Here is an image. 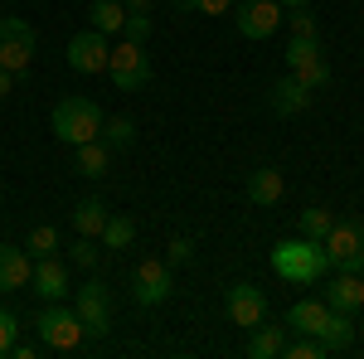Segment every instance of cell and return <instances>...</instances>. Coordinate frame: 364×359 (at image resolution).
I'll return each instance as SVG.
<instances>
[{
    "label": "cell",
    "instance_id": "d6a6232c",
    "mask_svg": "<svg viewBox=\"0 0 364 359\" xmlns=\"http://www.w3.org/2000/svg\"><path fill=\"white\" fill-rule=\"evenodd\" d=\"M122 39H132V44H146V39H151V15H127V25H122Z\"/></svg>",
    "mask_w": 364,
    "mask_h": 359
},
{
    "label": "cell",
    "instance_id": "83f0119b",
    "mask_svg": "<svg viewBox=\"0 0 364 359\" xmlns=\"http://www.w3.org/2000/svg\"><path fill=\"white\" fill-rule=\"evenodd\" d=\"M97 257H102V252H97V238L73 233V243H68V262H73V267H83V272H92V267H97Z\"/></svg>",
    "mask_w": 364,
    "mask_h": 359
},
{
    "label": "cell",
    "instance_id": "4fadbf2b",
    "mask_svg": "<svg viewBox=\"0 0 364 359\" xmlns=\"http://www.w3.org/2000/svg\"><path fill=\"white\" fill-rule=\"evenodd\" d=\"M29 286L44 296V301H63L68 291H73V282H68V262H58L54 257H34V277H29Z\"/></svg>",
    "mask_w": 364,
    "mask_h": 359
},
{
    "label": "cell",
    "instance_id": "9a60e30c",
    "mask_svg": "<svg viewBox=\"0 0 364 359\" xmlns=\"http://www.w3.org/2000/svg\"><path fill=\"white\" fill-rule=\"evenodd\" d=\"M34 277V257L15 243H0V291H25Z\"/></svg>",
    "mask_w": 364,
    "mask_h": 359
},
{
    "label": "cell",
    "instance_id": "4dcf8cb0",
    "mask_svg": "<svg viewBox=\"0 0 364 359\" xmlns=\"http://www.w3.org/2000/svg\"><path fill=\"white\" fill-rule=\"evenodd\" d=\"M20 340V316L0 306V355H10V345Z\"/></svg>",
    "mask_w": 364,
    "mask_h": 359
},
{
    "label": "cell",
    "instance_id": "52a82bcc",
    "mask_svg": "<svg viewBox=\"0 0 364 359\" xmlns=\"http://www.w3.org/2000/svg\"><path fill=\"white\" fill-rule=\"evenodd\" d=\"M175 296V277H170L166 257H146L132 272V301L136 306H166Z\"/></svg>",
    "mask_w": 364,
    "mask_h": 359
},
{
    "label": "cell",
    "instance_id": "e575fe53",
    "mask_svg": "<svg viewBox=\"0 0 364 359\" xmlns=\"http://www.w3.org/2000/svg\"><path fill=\"white\" fill-rule=\"evenodd\" d=\"M10 355H15V359H34V355H39V345H25V340H15V345H10Z\"/></svg>",
    "mask_w": 364,
    "mask_h": 359
},
{
    "label": "cell",
    "instance_id": "7a4b0ae2",
    "mask_svg": "<svg viewBox=\"0 0 364 359\" xmlns=\"http://www.w3.org/2000/svg\"><path fill=\"white\" fill-rule=\"evenodd\" d=\"M49 127H54V136L63 146H83V141H97L102 132V107L92 102V97H63L49 117Z\"/></svg>",
    "mask_w": 364,
    "mask_h": 359
},
{
    "label": "cell",
    "instance_id": "d4e9b609",
    "mask_svg": "<svg viewBox=\"0 0 364 359\" xmlns=\"http://www.w3.org/2000/svg\"><path fill=\"white\" fill-rule=\"evenodd\" d=\"M102 248H132V238H136V223L127 219V214H107V223H102Z\"/></svg>",
    "mask_w": 364,
    "mask_h": 359
},
{
    "label": "cell",
    "instance_id": "5b68a950",
    "mask_svg": "<svg viewBox=\"0 0 364 359\" xmlns=\"http://www.w3.org/2000/svg\"><path fill=\"white\" fill-rule=\"evenodd\" d=\"M107 73H112L117 92H141V87L151 83V58H146V44L117 39V49L107 54Z\"/></svg>",
    "mask_w": 364,
    "mask_h": 359
},
{
    "label": "cell",
    "instance_id": "d6986e66",
    "mask_svg": "<svg viewBox=\"0 0 364 359\" xmlns=\"http://www.w3.org/2000/svg\"><path fill=\"white\" fill-rule=\"evenodd\" d=\"M316 340H321V350H326V355H345V350L355 345V316H350V311H331Z\"/></svg>",
    "mask_w": 364,
    "mask_h": 359
},
{
    "label": "cell",
    "instance_id": "7402d4cb",
    "mask_svg": "<svg viewBox=\"0 0 364 359\" xmlns=\"http://www.w3.org/2000/svg\"><path fill=\"white\" fill-rule=\"evenodd\" d=\"M127 25V5L122 0H92L87 5V29H97V34H122Z\"/></svg>",
    "mask_w": 364,
    "mask_h": 359
},
{
    "label": "cell",
    "instance_id": "8d00e7d4",
    "mask_svg": "<svg viewBox=\"0 0 364 359\" xmlns=\"http://www.w3.org/2000/svg\"><path fill=\"white\" fill-rule=\"evenodd\" d=\"M151 10V0H127V15H146Z\"/></svg>",
    "mask_w": 364,
    "mask_h": 359
},
{
    "label": "cell",
    "instance_id": "44dd1931",
    "mask_svg": "<svg viewBox=\"0 0 364 359\" xmlns=\"http://www.w3.org/2000/svg\"><path fill=\"white\" fill-rule=\"evenodd\" d=\"M282 350H287V326H257V331H248V359H277Z\"/></svg>",
    "mask_w": 364,
    "mask_h": 359
},
{
    "label": "cell",
    "instance_id": "ffe728a7",
    "mask_svg": "<svg viewBox=\"0 0 364 359\" xmlns=\"http://www.w3.org/2000/svg\"><path fill=\"white\" fill-rule=\"evenodd\" d=\"M326 316H331V306H326V296H306V301H296L291 311H287V331L321 335V326H326Z\"/></svg>",
    "mask_w": 364,
    "mask_h": 359
},
{
    "label": "cell",
    "instance_id": "f1b7e54d",
    "mask_svg": "<svg viewBox=\"0 0 364 359\" xmlns=\"http://www.w3.org/2000/svg\"><path fill=\"white\" fill-rule=\"evenodd\" d=\"M180 15H228L233 0H175Z\"/></svg>",
    "mask_w": 364,
    "mask_h": 359
},
{
    "label": "cell",
    "instance_id": "4316f807",
    "mask_svg": "<svg viewBox=\"0 0 364 359\" xmlns=\"http://www.w3.org/2000/svg\"><path fill=\"white\" fill-rule=\"evenodd\" d=\"M25 252H29V257H54V252H58V228H54V223H34L29 238H25Z\"/></svg>",
    "mask_w": 364,
    "mask_h": 359
},
{
    "label": "cell",
    "instance_id": "60d3db41",
    "mask_svg": "<svg viewBox=\"0 0 364 359\" xmlns=\"http://www.w3.org/2000/svg\"><path fill=\"white\" fill-rule=\"evenodd\" d=\"M0 199H5V190H0Z\"/></svg>",
    "mask_w": 364,
    "mask_h": 359
},
{
    "label": "cell",
    "instance_id": "e0dca14e",
    "mask_svg": "<svg viewBox=\"0 0 364 359\" xmlns=\"http://www.w3.org/2000/svg\"><path fill=\"white\" fill-rule=\"evenodd\" d=\"M326 306L331 311H350V316H360L364 306V277L360 272H340L331 286H326Z\"/></svg>",
    "mask_w": 364,
    "mask_h": 359
},
{
    "label": "cell",
    "instance_id": "5bb4252c",
    "mask_svg": "<svg viewBox=\"0 0 364 359\" xmlns=\"http://www.w3.org/2000/svg\"><path fill=\"white\" fill-rule=\"evenodd\" d=\"M311 97H316V92H311V87L301 83L296 73H287V78H277V83H272V92H267V107L277 112V117H296V112L311 107Z\"/></svg>",
    "mask_w": 364,
    "mask_h": 359
},
{
    "label": "cell",
    "instance_id": "d590c367",
    "mask_svg": "<svg viewBox=\"0 0 364 359\" xmlns=\"http://www.w3.org/2000/svg\"><path fill=\"white\" fill-rule=\"evenodd\" d=\"M10 92H15V73H5V68H0V97H10Z\"/></svg>",
    "mask_w": 364,
    "mask_h": 359
},
{
    "label": "cell",
    "instance_id": "ac0fdd59",
    "mask_svg": "<svg viewBox=\"0 0 364 359\" xmlns=\"http://www.w3.org/2000/svg\"><path fill=\"white\" fill-rule=\"evenodd\" d=\"M282 194H287V180H282L277 166H262L248 175V199L257 204V209H272V204H282Z\"/></svg>",
    "mask_w": 364,
    "mask_h": 359
},
{
    "label": "cell",
    "instance_id": "3957f363",
    "mask_svg": "<svg viewBox=\"0 0 364 359\" xmlns=\"http://www.w3.org/2000/svg\"><path fill=\"white\" fill-rule=\"evenodd\" d=\"M34 331H39V345H44V350H58V355L78 350V345L87 340L78 311H68V306H58V301H49L39 316H34Z\"/></svg>",
    "mask_w": 364,
    "mask_h": 359
},
{
    "label": "cell",
    "instance_id": "7c38bea8",
    "mask_svg": "<svg viewBox=\"0 0 364 359\" xmlns=\"http://www.w3.org/2000/svg\"><path fill=\"white\" fill-rule=\"evenodd\" d=\"M107 54H112V44L97 29H78L68 39V68L73 73H107Z\"/></svg>",
    "mask_w": 364,
    "mask_h": 359
},
{
    "label": "cell",
    "instance_id": "f35d334b",
    "mask_svg": "<svg viewBox=\"0 0 364 359\" xmlns=\"http://www.w3.org/2000/svg\"><path fill=\"white\" fill-rule=\"evenodd\" d=\"M355 272H360V277H364V262H360V267H355Z\"/></svg>",
    "mask_w": 364,
    "mask_h": 359
},
{
    "label": "cell",
    "instance_id": "603a6c76",
    "mask_svg": "<svg viewBox=\"0 0 364 359\" xmlns=\"http://www.w3.org/2000/svg\"><path fill=\"white\" fill-rule=\"evenodd\" d=\"M102 223H107V204L97 199V194H87L73 204V233H83V238H97L102 233Z\"/></svg>",
    "mask_w": 364,
    "mask_h": 359
},
{
    "label": "cell",
    "instance_id": "6da1fadb",
    "mask_svg": "<svg viewBox=\"0 0 364 359\" xmlns=\"http://www.w3.org/2000/svg\"><path fill=\"white\" fill-rule=\"evenodd\" d=\"M272 272L282 277V282H296V286H311V282H321V277L331 272V257H326V248L316 243V238H282V243H272Z\"/></svg>",
    "mask_w": 364,
    "mask_h": 359
},
{
    "label": "cell",
    "instance_id": "277c9868",
    "mask_svg": "<svg viewBox=\"0 0 364 359\" xmlns=\"http://www.w3.org/2000/svg\"><path fill=\"white\" fill-rule=\"evenodd\" d=\"M34 49H39V39H34L29 20H20V15H0V68L20 78L29 63H34Z\"/></svg>",
    "mask_w": 364,
    "mask_h": 359
},
{
    "label": "cell",
    "instance_id": "ab89813d",
    "mask_svg": "<svg viewBox=\"0 0 364 359\" xmlns=\"http://www.w3.org/2000/svg\"><path fill=\"white\" fill-rule=\"evenodd\" d=\"M360 321H364V306H360Z\"/></svg>",
    "mask_w": 364,
    "mask_h": 359
},
{
    "label": "cell",
    "instance_id": "9c48e42d",
    "mask_svg": "<svg viewBox=\"0 0 364 359\" xmlns=\"http://www.w3.org/2000/svg\"><path fill=\"white\" fill-rule=\"evenodd\" d=\"M282 25L277 0H233V29L243 39H272Z\"/></svg>",
    "mask_w": 364,
    "mask_h": 359
},
{
    "label": "cell",
    "instance_id": "30bf717a",
    "mask_svg": "<svg viewBox=\"0 0 364 359\" xmlns=\"http://www.w3.org/2000/svg\"><path fill=\"white\" fill-rule=\"evenodd\" d=\"M73 311H78L83 331L92 335V340H102V335L112 331V311H107V282H102V277L83 282V286H78V301H73Z\"/></svg>",
    "mask_w": 364,
    "mask_h": 359
},
{
    "label": "cell",
    "instance_id": "74e56055",
    "mask_svg": "<svg viewBox=\"0 0 364 359\" xmlns=\"http://www.w3.org/2000/svg\"><path fill=\"white\" fill-rule=\"evenodd\" d=\"M282 10H296V5H311V0H277Z\"/></svg>",
    "mask_w": 364,
    "mask_h": 359
},
{
    "label": "cell",
    "instance_id": "2e32d148",
    "mask_svg": "<svg viewBox=\"0 0 364 359\" xmlns=\"http://www.w3.org/2000/svg\"><path fill=\"white\" fill-rule=\"evenodd\" d=\"M112 146L107 141H83V146H73V170L83 175V180H102L107 170H112Z\"/></svg>",
    "mask_w": 364,
    "mask_h": 359
},
{
    "label": "cell",
    "instance_id": "f546056e",
    "mask_svg": "<svg viewBox=\"0 0 364 359\" xmlns=\"http://www.w3.org/2000/svg\"><path fill=\"white\" fill-rule=\"evenodd\" d=\"M282 20L291 25V34H316V15H311V5H296V10H282Z\"/></svg>",
    "mask_w": 364,
    "mask_h": 359
},
{
    "label": "cell",
    "instance_id": "cb8c5ba5",
    "mask_svg": "<svg viewBox=\"0 0 364 359\" xmlns=\"http://www.w3.org/2000/svg\"><path fill=\"white\" fill-rule=\"evenodd\" d=\"M97 141H107L112 151H127V146L136 141V122H132V117H102V132H97Z\"/></svg>",
    "mask_w": 364,
    "mask_h": 359
},
{
    "label": "cell",
    "instance_id": "ba28073f",
    "mask_svg": "<svg viewBox=\"0 0 364 359\" xmlns=\"http://www.w3.org/2000/svg\"><path fill=\"white\" fill-rule=\"evenodd\" d=\"M321 248H326V257H331V267L355 272V267L364 262V223L360 219H336V228L321 238Z\"/></svg>",
    "mask_w": 364,
    "mask_h": 359
},
{
    "label": "cell",
    "instance_id": "8992f818",
    "mask_svg": "<svg viewBox=\"0 0 364 359\" xmlns=\"http://www.w3.org/2000/svg\"><path fill=\"white\" fill-rule=\"evenodd\" d=\"M282 58H287V68H291V73H296V78H301L311 92L331 83V63L321 58L316 34H291V39H287V54H282Z\"/></svg>",
    "mask_w": 364,
    "mask_h": 359
},
{
    "label": "cell",
    "instance_id": "8fae6325",
    "mask_svg": "<svg viewBox=\"0 0 364 359\" xmlns=\"http://www.w3.org/2000/svg\"><path fill=\"white\" fill-rule=\"evenodd\" d=\"M224 311L228 321L238 326V331H257L262 321H267V296H262V286H252V282H233L224 296Z\"/></svg>",
    "mask_w": 364,
    "mask_h": 359
},
{
    "label": "cell",
    "instance_id": "484cf974",
    "mask_svg": "<svg viewBox=\"0 0 364 359\" xmlns=\"http://www.w3.org/2000/svg\"><path fill=\"white\" fill-rule=\"evenodd\" d=\"M296 228H301L306 238H316V243H321V238H326V233L336 228V214H331V209H321V204H311V209H301Z\"/></svg>",
    "mask_w": 364,
    "mask_h": 359
},
{
    "label": "cell",
    "instance_id": "836d02e7",
    "mask_svg": "<svg viewBox=\"0 0 364 359\" xmlns=\"http://www.w3.org/2000/svg\"><path fill=\"white\" fill-rule=\"evenodd\" d=\"M190 257H195V243H190V238H170L166 243V262L170 267H180V262H190Z\"/></svg>",
    "mask_w": 364,
    "mask_h": 359
},
{
    "label": "cell",
    "instance_id": "1f68e13d",
    "mask_svg": "<svg viewBox=\"0 0 364 359\" xmlns=\"http://www.w3.org/2000/svg\"><path fill=\"white\" fill-rule=\"evenodd\" d=\"M282 355H287V359H321L326 350H321V340H316V335H301V340H291Z\"/></svg>",
    "mask_w": 364,
    "mask_h": 359
}]
</instances>
